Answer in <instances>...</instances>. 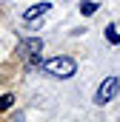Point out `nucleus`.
I'll list each match as a JSON object with an SVG mask.
<instances>
[{
  "instance_id": "f257e3e1",
  "label": "nucleus",
  "mask_w": 120,
  "mask_h": 122,
  "mask_svg": "<svg viewBox=\"0 0 120 122\" xmlns=\"http://www.w3.org/2000/svg\"><path fill=\"white\" fill-rule=\"evenodd\" d=\"M43 68H46L52 77L69 80V77H74V71H77V62L72 60V57H52V60H46V62H43Z\"/></svg>"
},
{
  "instance_id": "f03ea898",
  "label": "nucleus",
  "mask_w": 120,
  "mask_h": 122,
  "mask_svg": "<svg viewBox=\"0 0 120 122\" xmlns=\"http://www.w3.org/2000/svg\"><path fill=\"white\" fill-rule=\"evenodd\" d=\"M40 51H43V40H40V37L20 40V46H17V54H20L23 60H29L31 65H40Z\"/></svg>"
},
{
  "instance_id": "7ed1b4c3",
  "label": "nucleus",
  "mask_w": 120,
  "mask_h": 122,
  "mask_svg": "<svg viewBox=\"0 0 120 122\" xmlns=\"http://www.w3.org/2000/svg\"><path fill=\"white\" fill-rule=\"evenodd\" d=\"M117 91H120V80L117 77H106V80L100 82L97 94H94V105H109V102L117 97Z\"/></svg>"
},
{
  "instance_id": "20e7f679",
  "label": "nucleus",
  "mask_w": 120,
  "mask_h": 122,
  "mask_svg": "<svg viewBox=\"0 0 120 122\" xmlns=\"http://www.w3.org/2000/svg\"><path fill=\"white\" fill-rule=\"evenodd\" d=\"M49 9H52V3H46V0H43V3H34L31 9H26V11H23V20H26V23H31V20L43 17V14H46Z\"/></svg>"
},
{
  "instance_id": "39448f33",
  "label": "nucleus",
  "mask_w": 120,
  "mask_h": 122,
  "mask_svg": "<svg viewBox=\"0 0 120 122\" xmlns=\"http://www.w3.org/2000/svg\"><path fill=\"white\" fill-rule=\"evenodd\" d=\"M97 9H100V6H97V3H94V0H83V3H80V11H83V14H86V17H91V14H94V11H97Z\"/></svg>"
},
{
  "instance_id": "423d86ee",
  "label": "nucleus",
  "mask_w": 120,
  "mask_h": 122,
  "mask_svg": "<svg viewBox=\"0 0 120 122\" xmlns=\"http://www.w3.org/2000/svg\"><path fill=\"white\" fill-rule=\"evenodd\" d=\"M12 105H14V97H12V94H3V97H0V111H6V108H12Z\"/></svg>"
},
{
  "instance_id": "0eeeda50",
  "label": "nucleus",
  "mask_w": 120,
  "mask_h": 122,
  "mask_svg": "<svg viewBox=\"0 0 120 122\" xmlns=\"http://www.w3.org/2000/svg\"><path fill=\"white\" fill-rule=\"evenodd\" d=\"M106 34H109V40H112V43H120V37H117V31H114V26H109V29H106Z\"/></svg>"
}]
</instances>
